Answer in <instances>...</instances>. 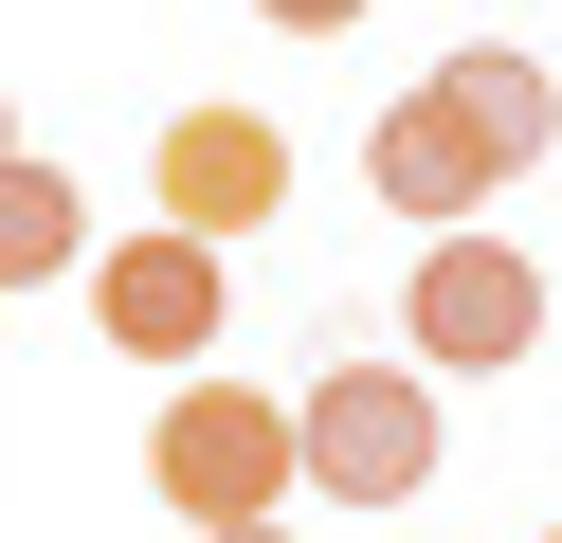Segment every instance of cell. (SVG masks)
<instances>
[{"label":"cell","instance_id":"cell-1","mask_svg":"<svg viewBox=\"0 0 562 543\" xmlns=\"http://www.w3.org/2000/svg\"><path fill=\"white\" fill-rule=\"evenodd\" d=\"M400 344L453 362V381H508V362H544V272H526L490 217H453V236H417V272H400Z\"/></svg>","mask_w":562,"mask_h":543},{"label":"cell","instance_id":"cell-2","mask_svg":"<svg viewBox=\"0 0 562 543\" xmlns=\"http://www.w3.org/2000/svg\"><path fill=\"white\" fill-rule=\"evenodd\" d=\"M146 471H164V507H200V525H255V507L308 471V417H272L255 381H182L164 434H146Z\"/></svg>","mask_w":562,"mask_h":543},{"label":"cell","instance_id":"cell-3","mask_svg":"<svg viewBox=\"0 0 562 543\" xmlns=\"http://www.w3.org/2000/svg\"><path fill=\"white\" fill-rule=\"evenodd\" d=\"M308 489L327 507L436 489V381H417V362H327V381H308Z\"/></svg>","mask_w":562,"mask_h":543},{"label":"cell","instance_id":"cell-4","mask_svg":"<svg viewBox=\"0 0 562 543\" xmlns=\"http://www.w3.org/2000/svg\"><path fill=\"white\" fill-rule=\"evenodd\" d=\"M218 253H236V236H200V217L110 236V253H91V326H110L127 362H200V344H218V308H236V290H218Z\"/></svg>","mask_w":562,"mask_h":543},{"label":"cell","instance_id":"cell-5","mask_svg":"<svg viewBox=\"0 0 562 543\" xmlns=\"http://www.w3.org/2000/svg\"><path fill=\"white\" fill-rule=\"evenodd\" d=\"M363 181H381V217H417V236H453V217H472L490 181H508V145L472 127V91H453V72H417V91H400V109L363 127Z\"/></svg>","mask_w":562,"mask_h":543},{"label":"cell","instance_id":"cell-6","mask_svg":"<svg viewBox=\"0 0 562 543\" xmlns=\"http://www.w3.org/2000/svg\"><path fill=\"white\" fill-rule=\"evenodd\" d=\"M146 181L200 236H255V217H291V127H272V109H182V127L146 145Z\"/></svg>","mask_w":562,"mask_h":543},{"label":"cell","instance_id":"cell-7","mask_svg":"<svg viewBox=\"0 0 562 543\" xmlns=\"http://www.w3.org/2000/svg\"><path fill=\"white\" fill-rule=\"evenodd\" d=\"M55 272H91V200L37 145H0V290H55Z\"/></svg>","mask_w":562,"mask_h":543},{"label":"cell","instance_id":"cell-8","mask_svg":"<svg viewBox=\"0 0 562 543\" xmlns=\"http://www.w3.org/2000/svg\"><path fill=\"white\" fill-rule=\"evenodd\" d=\"M436 72L472 91V127L508 145V181H526V163L562 145V91H544V55H508V36H472V55H436Z\"/></svg>","mask_w":562,"mask_h":543},{"label":"cell","instance_id":"cell-9","mask_svg":"<svg viewBox=\"0 0 562 543\" xmlns=\"http://www.w3.org/2000/svg\"><path fill=\"white\" fill-rule=\"evenodd\" d=\"M255 19H272V36H345L363 0H255Z\"/></svg>","mask_w":562,"mask_h":543},{"label":"cell","instance_id":"cell-10","mask_svg":"<svg viewBox=\"0 0 562 543\" xmlns=\"http://www.w3.org/2000/svg\"><path fill=\"white\" fill-rule=\"evenodd\" d=\"M200 543H291V525H272V507H255V525H200Z\"/></svg>","mask_w":562,"mask_h":543},{"label":"cell","instance_id":"cell-11","mask_svg":"<svg viewBox=\"0 0 562 543\" xmlns=\"http://www.w3.org/2000/svg\"><path fill=\"white\" fill-rule=\"evenodd\" d=\"M0 145H19V109H0Z\"/></svg>","mask_w":562,"mask_h":543},{"label":"cell","instance_id":"cell-12","mask_svg":"<svg viewBox=\"0 0 562 543\" xmlns=\"http://www.w3.org/2000/svg\"><path fill=\"white\" fill-rule=\"evenodd\" d=\"M544 543H562V525H544Z\"/></svg>","mask_w":562,"mask_h":543}]
</instances>
